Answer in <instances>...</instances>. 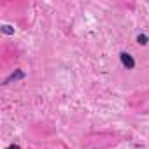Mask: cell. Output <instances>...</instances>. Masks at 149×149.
Wrapping results in <instances>:
<instances>
[{"instance_id": "obj_1", "label": "cell", "mask_w": 149, "mask_h": 149, "mask_svg": "<svg viewBox=\"0 0 149 149\" xmlns=\"http://www.w3.org/2000/svg\"><path fill=\"white\" fill-rule=\"evenodd\" d=\"M121 61H123V65H125L126 68H133V67H135V61H133V58H132L128 53H121Z\"/></svg>"}, {"instance_id": "obj_2", "label": "cell", "mask_w": 149, "mask_h": 149, "mask_svg": "<svg viewBox=\"0 0 149 149\" xmlns=\"http://www.w3.org/2000/svg\"><path fill=\"white\" fill-rule=\"evenodd\" d=\"M23 76H25V74H23V72H16V74H13V76H11V77H9L7 81H6V84H9L11 81H16V79H21Z\"/></svg>"}, {"instance_id": "obj_3", "label": "cell", "mask_w": 149, "mask_h": 149, "mask_svg": "<svg viewBox=\"0 0 149 149\" xmlns=\"http://www.w3.org/2000/svg\"><path fill=\"white\" fill-rule=\"evenodd\" d=\"M2 30H4V33H13V32H14L9 25H4V26H2Z\"/></svg>"}, {"instance_id": "obj_4", "label": "cell", "mask_w": 149, "mask_h": 149, "mask_svg": "<svg viewBox=\"0 0 149 149\" xmlns=\"http://www.w3.org/2000/svg\"><path fill=\"white\" fill-rule=\"evenodd\" d=\"M137 40H139V44H147V37L146 35H139Z\"/></svg>"}, {"instance_id": "obj_5", "label": "cell", "mask_w": 149, "mask_h": 149, "mask_svg": "<svg viewBox=\"0 0 149 149\" xmlns=\"http://www.w3.org/2000/svg\"><path fill=\"white\" fill-rule=\"evenodd\" d=\"M7 149H21V147H19V146H9Z\"/></svg>"}]
</instances>
